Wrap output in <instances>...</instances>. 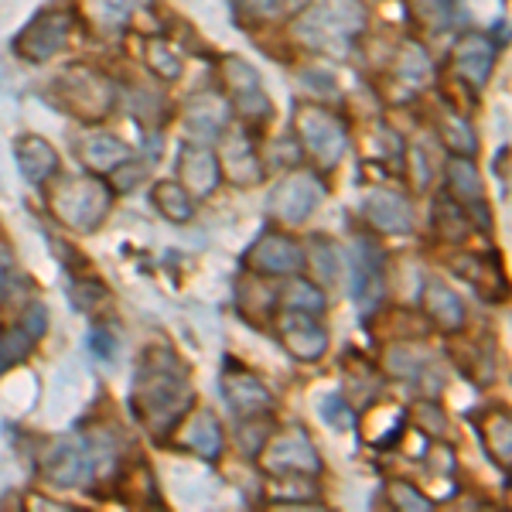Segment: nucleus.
Masks as SVG:
<instances>
[{
	"label": "nucleus",
	"instance_id": "obj_1",
	"mask_svg": "<svg viewBox=\"0 0 512 512\" xmlns=\"http://www.w3.org/2000/svg\"><path fill=\"white\" fill-rule=\"evenodd\" d=\"M192 400L195 393L188 369L168 345H151L147 352H140L130 403L147 431L154 437L175 434V427H181V420L192 414Z\"/></svg>",
	"mask_w": 512,
	"mask_h": 512
},
{
	"label": "nucleus",
	"instance_id": "obj_2",
	"mask_svg": "<svg viewBox=\"0 0 512 512\" xmlns=\"http://www.w3.org/2000/svg\"><path fill=\"white\" fill-rule=\"evenodd\" d=\"M294 38L321 55L352 52V45L366 31V4L362 0H311L294 11Z\"/></svg>",
	"mask_w": 512,
	"mask_h": 512
},
{
	"label": "nucleus",
	"instance_id": "obj_3",
	"mask_svg": "<svg viewBox=\"0 0 512 512\" xmlns=\"http://www.w3.org/2000/svg\"><path fill=\"white\" fill-rule=\"evenodd\" d=\"M52 99L79 120H103L117 106V86L96 69L72 65L52 82Z\"/></svg>",
	"mask_w": 512,
	"mask_h": 512
},
{
	"label": "nucleus",
	"instance_id": "obj_4",
	"mask_svg": "<svg viewBox=\"0 0 512 512\" xmlns=\"http://www.w3.org/2000/svg\"><path fill=\"white\" fill-rule=\"evenodd\" d=\"M294 134L318 168H335L342 154L349 151V127L325 103H297Z\"/></svg>",
	"mask_w": 512,
	"mask_h": 512
},
{
	"label": "nucleus",
	"instance_id": "obj_5",
	"mask_svg": "<svg viewBox=\"0 0 512 512\" xmlns=\"http://www.w3.org/2000/svg\"><path fill=\"white\" fill-rule=\"evenodd\" d=\"M113 192L99 178H65L52 192V212L76 233H96L110 216Z\"/></svg>",
	"mask_w": 512,
	"mask_h": 512
},
{
	"label": "nucleus",
	"instance_id": "obj_6",
	"mask_svg": "<svg viewBox=\"0 0 512 512\" xmlns=\"http://www.w3.org/2000/svg\"><path fill=\"white\" fill-rule=\"evenodd\" d=\"M222 82H226L229 110H233L246 127H256V123H267L274 117V103H270L267 89H263L260 72L246 59L229 55V59L222 62Z\"/></svg>",
	"mask_w": 512,
	"mask_h": 512
},
{
	"label": "nucleus",
	"instance_id": "obj_7",
	"mask_svg": "<svg viewBox=\"0 0 512 512\" xmlns=\"http://www.w3.org/2000/svg\"><path fill=\"white\" fill-rule=\"evenodd\" d=\"M325 202V185L315 171H294V175L280 178V185L267 195L270 216L280 219L284 226H301L318 212Z\"/></svg>",
	"mask_w": 512,
	"mask_h": 512
},
{
	"label": "nucleus",
	"instance_id": "obj_8",
	"mask_svg": "<svg viewBox=\"0 0 512 512\" xmlns=\"http://www.w3.org/2000/svg\"><path fill=\"white\" fill-rule=\"evenodd\" d=\"M72 38V14L65 11H41L31 18L14 38V52L28 62H48L69 45Z\"/></svg>",
	"mask_w": 512,
	"mask_h": 512
},
{
	"label": "nucleus",
	"instance_id": "obj_9",
	"mask_svg": "<svg viewBox=\"0 0 512 512\" xmlns=\"http://www.w3.org/2000/svg\"><path fill=\"white\" fill-rule=\"evenodd\" d=\"M93 468L96 461L89 441H82L79 434H69L48 448L41 472H45L52 485H59V489H82V485L93 482Z\"/></svg>",
	"mask_w": 512,
	"mask_h": 512
},
{
	"label": "nucleus",
	"instance_id": "obj_10",
	"mask_svg": "<svg viewBox=\"0 0 512 512\" xmlns=\"http://www.w3.org/2000/svg\"><path fill=\"white\" fill-rule=\"evenodd\" d=\"M243 263L260 277H297L308 267V256H304V246L297 239L284 233H263L246 250Z\"/></svg>",
	"mask_w": 512,
	"mask_h": 512
},
{
	"label": "nucleus",
	"instance_id": "obj_11",
	"mask_svg": "<svg viewBox=\"0 0 512 512\" xmlns=\"http://www.w3.org/2000/svg\"><path fill=\"white\" fill-rule=\"evenodd\" d=\"M277 338L297 362H318L328 352V328L311 311L277 308Z\"/></svg>",
	"mask_w": 512,
	"mask_h": 512
},
{
	"label": "nucleus",
	"instance_id": "obj_12",
	"mask_svg": "<svg viewBox=\"0 0 512 512\" xmlns=\"http://www.w3.org/2000/svg\"><path fill=\"white\" fill-rule=\"evenodd\" d=\"M263 468L270 475H321L325 461L315 444L308 441L301 431H291V434H280L274 441L263 448Z\"/></svg>",
	"mask_w": 512,
	"mask_h": 512
},
{
	"label": "nucleus",
	"instance_id": "obj_13",
	"mask_svg": "<svg viewBox=\"0 0 512 512\" xmlns=\"http://www.w3.org/2000/svg\"><path fill=\"white\" fill-rule=\"evenodd\" d=\"M222 154H219V175H226V181L233 185H256L263 178V164L256 154L250 127H226L222 130Z\"/></svg>",
	"mask_w": 512,
	"mask_h": 512
},
{
	"label": "nucleus",
	"instance_id": "obj_14",
	"mask_svg": "<svg viewBox=\"0 0 512 512\" xmlns=\"http://www.w3.org/2000/svg\"><path fill=\"white\" fill-rule=\"evenodd\" d=\"M359 212L366 216L369 226L383 236H410L414 233V209L400 192L393 188H373L362 195Z\"/></svg>",
	"mask_w": 512,
	"mask_h": 512
},
{
	"label": "nucleus",
	"instance_id": "obj_15",
	"mask_svg": "<svg viewBox=\"0 0 512 512\" xmlns=\"http://www.w3.org/2000/svg\"><path fill=\"white\" fill-rule=\"evenodd\" d=\"M386 263L383 253L373 243H355L349 256V280H352V297L359 308H376L383 301V287H386Z\"/></svg>",
	"mask_w": 512,
	"mask_h": 512
},
{
	"label": "nucleus",
	"instance_id": "obj_16",
	"mask_svg": "<svg viewBox=\"0 0 512 512\" xmlns=\"http://www.w3.org/2000/svg\"><path fill=\"white\" fill-rule=\"evenodd\" d=\"M222 396H226L229 410H233L239 420L267 417L270 410H274V393L263 386V379H256L253 373H246V369L222 376Z\"/></svg>",
	"mask_w": 512,
	"mask_h": 512
},
{
	"label": "nucleus",
	"instance_id": "obj_17",
	"mask_svg": "<svg viewBox=\"0 0 512 512\" xmlns=\"http://www.w3.org/2000/svg\"><path fill=\"white\" fill-rule=\"evenodd\" d=\"M181 185L188 188L192 195L205 198L212 195L219 188V161L216 154L209 151L205 144H198V140H188V144H181V154H178V175H175Z\"/></svg>",
	"mask_w": 512,
	"mask_h": 512
},
{
	"label": "nucleus",
	"instance_id": "obj_18",
	"mask_svg": "<svg viewBox=\"0 0 512 512\" xmlns=\"http://www.w3.org/2000/svg\"><path fill=\"white\" fill-rule=\"evenodd\" d=\"M229 117H233V110H229L226 96L202 93L185 106V130L198 144H209V140L222 137V130L229 127Z\"/></svg>",
	"mask_w": 512,
	"mask_h": 512
},
{
	"label": "nucleus",
	"instance_id": "obj_19",
	"mask_svg": "<svg viewBox=\"0 0 512 512\" xmlns=\"http://www.w3.org/2000/svg\"><path fill=\"white\" fill-rule=\"evenodd\" d=\"M492 65H495V45L482 35H465L451 52V69L458 72V79H465L475 89H482L489 82Z\"/></svg>",
	"mask_w": 512,
	"mask_h": 512
},
{
	"label": "nucleus",
	"instance_id": "obj_20",
	"mask_svg": "<svg viewBox=\"0 0 512 512\" xmlns=\"http://www.w3.org/2000/svg\"><path fill=\"white\" fill-rule=\"evenodd\" d=\"M14 161H18V171L24 175V181H31V185H41V181L59 171V151L41 134L18 137V144H14Z\"/></svg>",
	"mask_w": 512,
	"mask_h": 512
},
{
	"label": "nucleus",
	"instance_id": "obj_21",
	"mask_svg": "<svg viewBox=\"0 0 512 512\" xmlns=\"http://www.w3.org/2000/svg\"><path fill=\"white\" fill-rule=\"evenodd\" d=\"M130 158H134L130 147L113 134H89L82 140V161H86V168L96 171V175H113V171H117L120 164H127Z\"/></svg>",
	"mask_w": 512,
	"mask_h": 512
},
{
	"label": "nucleus",
	"instance_id": "obj_22",
	"mask_svg": "<svg viewBox=\"0 0 512 512\" xmlns=\"http://www.w3.org/2000/svg\"><path fill=\"white\" fill-rule=\"evenodd\" d=\"M181 444L188 451L198 454V458L212 461L222 454V427H219V417L212 410H198L192 414V420L185 424V434H181Z\"/></svg>",
	"mask_w": 512,
	"mask_h": 512
},
{
	"label": "nucleus",
	"instance_id": "obj_23",
	"mask_svg": "<svg viewBox=\"0 0 512 512\" xmlns=\"http://www.w3.org/2000/svg\"><path fill=\"white\" fill-rule=\"evenodd\" d=\"M424 311H427V318H431L437 328H444V332H461V328H465V321H468L461 297L454 291H448L444 284H437V280L427 284Z\"/></svg>",
	"mask_w": 512,
	"mask_h": 512
},
{
	"label": "nucleus",
	"instance_id": "obj_24",
	"mask_svg": "<svg viewBox=\"0 0 512 512\" xmlns=\"http://www.w3.org/2000/svg\"><path fill=\"white\" fill-rule=\"evenodd\" d=\"M393 76L396 82H403L407 89H424L434 76L431 55L424 52L420 41H403L393 55Z\"/></svg>",
	"mask_w": 512,
	"mask_h": 512
},
{
	"label": "nucleus",
	"instance_id": "obj_25",
	"mask_svg": "<svg viewBox=\"0 0 512 512\" xmlns=\"http://www.w3.org/2000/svg\"><path fill=\"white\" fill-rule=\"evenodd\" d=\"M448 195L454 202H461L468 209V205H485V185L482 178H478V168L472 158H461V154H454L448 161Z\"/></svg>",
	"mask_w": 512,
	"mask_h": 512
},
{
	"label": "nucleus",
	"instance_id": "obj_26",
	"mask_svg": "<svg viewBox=\"0 0 512 512\" xmlns=\"http://www.w3.org/2000/svg\"><path fill=\"white\" fill-rule=\"evenodd\" d=\"M151 202L154 209L161 212L164 219L171 222H188L195 216V202H192V192H188L185 185L175 178V181H158V185L151 188Z\"/></svg>",
	"mask_w": 512,
	"mask_h": 512
},
{
	"label": "nucleus",
	"instance_id": "obj_27",
	"mask_svg": "<svg viewBox=\"0 0 512 512\" xmlns=\"http://www.w3.org/2000/svg\"><path fill=\"white\" fill-rule=\"evenodd\" d=\"M437 134H441V144L448 147L451 154H461V158H472L475 154V130L472 123L461 117L458 110H451V106H444L441 117H437Z\"/></svg>",
	"mask_w": 512,
	"mask_h": 512
},
{
	"label": "nucleus",
	"instance_id": "obj_28",
	"mask_svg": "<svg viewBox=\"0 0 512 512\" xmlns=\"http://www.w3.org/2000/svg\"><path fill=\"white\" fill-rule=\"evenodd\" d=\"M151 0H86V14L96 28H106V31H117V28H127L130 18Z\"/></svg>",
	"mask_w": 512,
	"mask_h": 512
},
{
	"label": "nucleus",
	"instance_id": "obj_29",
	"mask_svg": "<svg viewBox=\"0 0 512 512\" xmlns=\"http://www.w3.org/2000/svg\"><path fill=\"white\" fill-rule=\"evenodd\" d=\"M386 369L400 379H410V383H424L434 373V359L417 345H396L386 352Z\"/></svg>",
	"mask_w": 512,
	"mask_h": 512
},
{
	"label": "nucleus",
	"instance_id": "obj_30",
	"mask_svg": "<svg viewBox=\"0 0 512 512\" xmlns=\"http://www.w3.org/2000/svg\"><path fill=\"white\" fill-rule=\"evenodd\" d=\"M478 434H482L485 448L502 468H509L512 458V431H509V414L506 410H492L489 417L478 420Z\"/></svg>",
	"mask_w": 512,
	"mask_h": 512
},
{
	"label": "nucleus",
	"instance_id": "obj_31",
	"mask_svg": "<svg viewBox=\"0 0 512 512\" xmlns=\"http://www.w3.org/2000/svg\"><path fill=\"white\" fill-rule=\"evenodd\" d=\"M277 308H291V311H311V315H325L328 301L325 291L311 280H291L284 291H277Z\"/></svg>",
	"mask_w": 512,
	"mask_h": 512
},
{
	"label": "nucleus",
	"instance_id": "obj_32",
	"mask_svg": "<svg viewBox=\"0 0 512 512\" xmlns=\"http://www.w3.org/2000/svg\"><path fill=\"white\" fill-rule=\"evenodd\" d=\"M144 62H147V69H151L154 76L164 79V82H178L181 69H185L181 55L164 38H151V41H147V45H144Z\"/></svg>",
	"mask_w": 512,
	"mask_h": 512
},
{
	"label": "nucleus",
	"instance_id": "obj_33",
	"mask_svg": "<svg viewBox=\"0 0 512 512\" xmlns=\"http://www.w3.org/2000/svg\"><path fill=\"white\" fill-rule=\"evenodd\" d=\"M434 219H437V226H441V233L451 236V239H465L468 233H472V212H468L461 202H454L451 195L437 198Z\"/></svg>",
	"mask_w": 512,
	"mask_h": 512
},
{
	"label": "nucleus",
	"instance_id": "obj_34",
	"mask_svg": "<svg viewBox=\"0 0 512 512\" xmlns=\"http://www.w3.org/2000/svg\"><path fill=\"white\" fill-rule=\"evenodd\" d=\"M35 342L38 338L31 332H24L21 325L7 328V335L0 338V369H11V366H18V362L28 359V355L35 352Z\"/></svg>",
	"mask_w": 512,
	"mask_h": 512
},
{
	"label": "nucleus",
	"instance_id": "obj_35",
	"mask_svg": "<svg viewBox=\"0 0 512 512\" xmlns=\"http://www.w3.org/2000/svg\"><path fill=\"white\" fill-rule=\"evenodd\" d=\"M390 499H393V506L403 509V512H427V509H434V502L427 499L424 492H417L414 485H407V482L390 485Z\"/></svg>",
	"mask_w": 512,
	"mask_h": 512
},
{
	"label": "nucleus",
	"instance_id": "obj_36",
	"mask_svg": "<svg viewBox=\"0 0 512 512\" xmlns=\"http://www.w3.org/2000/svg\"><path fill=\"white\" fill-rule=\"evenodd\" d=\"M311 256H315V270L318 277L325 280V284H335L338 277H342V267H338V250L332 243H325V239H318L315 250H311Z\"/></svg>",
	"mask_w": 512,
	"mask_h": 512
},
{
	"label": "nucleus",
	"instance_id": "obj_37",
	"mask_svg": "<svg viewBox=\"0 0 512 512\" xmlns=\"http://www.w3.org/2000/svg\"><path fill=\"white\" fill-rule=\"evenodd\" d=\"M21 291V277H18V267H14L11 253L0 250V304H11L14 294Z\"/></svg>",
	"mask_w": 512,
	"mask_h": 512
},
{
	"label": "nucleus",
	"instance_id": "obj_38",
	"mask_svg": "<svg viewBox=\"0 0 512 512\" xmlns=\"http://www.w3.org/2000/svg\"><path fill=\"white\" fill-rule=\"evenodd\" d=\"M321 417L328 420V424L335 427V431H349V427L355 424V414L349 407H345L342 396H328L325 403H321Z\"/></svg>",
	"mask_w": 512,
	"mask_h": 512
},
{
	"label": "nucleus",
	"instance_id": "obj_39",
	"mask_svg": "<svg viewBox=\"0 0 512 512\" xmlns=\"http://www.w3.org/2000/svg\"><path fill=\"white\" fill-rule=\"evenodd\" d=\"M414 4H417V14L431 24V28H448L451 0H414Z\"/></svg>",
	"mask_w": 512,
	"mask_h": 512
},
{
	"label": "nucleus",
	"instance_id": "obj_40",
	"mask_svg": "<svg viewBox=\"0 0 512 512\" xmlns=\"http://www.w3.org/2000/svg\"><path fill=\"white\" fill-rule=\"evenodd\" d=\"M21 328H24V332H31L35 338L45 335V328H48V311H45V304H41V301H28V304H24Z\"/></svg>",
	"mask_w": 512,
	"mask_h": 512
},
{
	"label": "nucleus",
	"instance_id": "obj_41",
	"mask_svg": "<svg viewBox=\"0 0 512 512\" xmlns=\"http://www.w3.org/2000/svg\"><path fill=\"white\" fill-rule=\"evenodd\" d=\"M233 7L239 14H246V18H274V14L280 11V0H233Z\"/></svg>",
	"mask_w": 512,
	"mask_h": 512
},
{
	"label": "nucleus",
	"instance_id": "obj_42",
	"mask_svg": "<svg viewBox=\"0 0 512 512\" xmlns=\"http://www.w3.org/2000/svg\"><path fill=\"white\" fill-rule=\"evenodd\" d=\"M417 417H427V424H431L427 431H431V434H441L444 427H448V417H444L441 410L434 407V403H424V407L417 410Z\"/></svg>",
	"mask_w": 512,
	"mask_h": 512
},
{
	"label": "nucleus",
	"instance_id": "obj_43",
	"mask_svg": "<svg viewBox=\"0 0 512 512\" xmlns=\"http://www.w3.org/2000/svg\"><path fill=\"white\" fill-rule=\"evenodd\" d=\"M89 345H93V352L103 355V359H110V355H113V349H110L113 338L106 335V328H93V332H89Z\"/></svg>",
	"mask_w": 512,
	"mask_h": 512
},
{
	"label": "nucleus",
	"instance_id": "obj_44",
	"mask_svg": "<svg viewBox=\"0 0 512 512\" xmlns=\"http://www.w3.org/2000/svg\"><path fill=\"white\" fill-rule=\"evenodd\" d=\"M304 4H311V0H280V11H301Z\"/></svg>",
	"mask_w": 512,
	"mask_h": 512
}]
</instances>
